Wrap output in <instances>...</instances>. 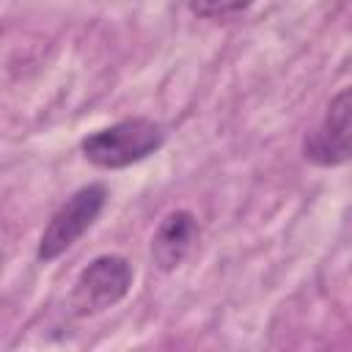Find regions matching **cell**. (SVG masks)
Segmentation results:
<instances>
[{"label":"cell","instance_id":"obj_1","mask_svg":"<svg viewBox=\"0 0 352 352\" xmlns=\"http://www.w3.org/2000/svg\"><path fill=\"white\" fill-rule=\"evenodd\" d=\"M162 143H165L162 126L151 118L135 116V118H124L118 124L91 132L88 138H82L80 148L91 165L116 170V168H126V165L146 160Z\"/></svg>","mask_w":352,"mask_h":352},{"label":"cell","instance_id":"obj_2","mask_svg":"<svg viewBox=\"0 0 352 352\" xmlns=\"http://www.w3.org/2000/svg\"><path fill=\"white\" fill-rule=\"evenodd\" d=\"M132 286V264L124 256L107 253L94 258L74 280L72 311L77 316H94L126 297Z\"/></svg>","mask_w":352,"mask_h":352},{"label":"cell","instance_id":"obj_3","mask_svg":"<svg viewBox=\"0 0 352 352\" xmlns=\"http://www.w3.org/2000/svg\"><path fill=\"white\" fill-rule=\"evenodd\" d=\"M107 201V190L104 184H88L80 187L47 223L41 239H38V261H52L60 253H66L99 217V212L104 209Z\"/></svg>","mask_w":352,"mask_h":352},{"label":"cell","instance_id":"obj_4","mask_svg":"<svg viewBox=\"0 0 352 352\" xmlns=\"http://www.w3.org/2000/svg\"><path fill=\"white\" fill-rule=\"evenodd\" d=\"M302 154L316 165H341L352 160V85L330 99L319 126L305 135Z\"/></svg>","mask_w":352,"mask_h":352},{"label":"cell","instance_id":"obj_5","mask_svg":"<svg viewBox=\"0 0 352 352\" xmlns=\"http://www.w3.org/2000/svg\"><path fill=\"white\" fill-rule=\"evenodd\" d=\"M195 236H198V220L192 212L176 209V212L165 214L151 236V261L162 272L176 270L184 261V256L190 253Z\"/></svg>","mask_w":352,"mask_h":352},{"label":"cell","instance_id":"obj_6","mask_svg":"<svg viewBox=\"0 0 352 352\" xmlns=\"http://www.w3.org/2000/svg\"><path fill=\"white\" fill-rule=\"evenodd\" d=\"M253 0H190V11L201 19H220L248 8Z\"/></svg>","mask_w":352,"mask_h":352}]
</instances>
